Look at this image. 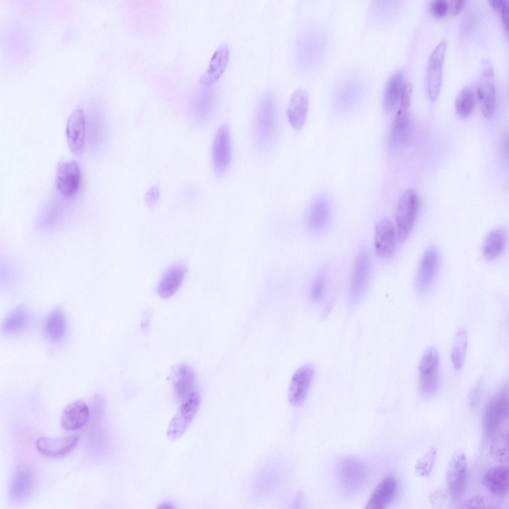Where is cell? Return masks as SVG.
I'll return each mask as SVG.
<instances>
[{
	"label": "cell",
	"instance_id": "obj_1",
	"mask_svg": "<svg viewBox=\"0 0 509 509\" xmlns=\"http://www.w3.org/2000/svg\"><path fill=\"white\" fill-rule=\"evenodd\" d=\"M278 127L276 105L273 94L267 92L257 103L254 121L255 142L260 149H265L273 142Z\"/></svg>",
	"mask_w": 509,
	"mask_h": 509
},
{
	"label": "cell",
	"instance_id": "obj_2",
	"mask_svg": "<svg viewBox=\"0 0 509 509\" xmlns=\"http://www.w3.org/2000/svg\"><path fill=\"white\" fill-rule=\"evenodd\" d=\"M420 207V200L412 189L405 191L400 197L396 211V234L402 243L409 236L414 226Z\"/></svg>",
	"mask_w": 509,
	"mask_h": 509
},
{
	"label": "cell",
	"instance_id": "obj_3",
	"mask_svg": "<svg viewBox=\"0 0 509 509\" xmlns=\"http://www.w3.org/2000/svg\"><path fill=\"white\" fill-rule=\"evenodd\" d=\"M439 354L434 346L427 347L424 352L419 367L420 388L424 395L433 394L439 382Z\"/></svg>",
	"mask_w": 509,
	"mask_h": 509
},
{
	"label": "cell",
	"instance_id": "obj_4",
	"mask_svg": "<svg viewBox=\"0 0 509 509\" xmlns=\"http://www.w3.org/2000/svg\"><path fill=\"white\" fill-rule=\"evenodd\" d=\"M371 259L367 251L361 249L355 258L350 280L349 298L357 302L366 291L371 275Z\"/></svg>",
	"mask_w": 509,
	"mask_h": 509
},
{
	"label": "cell",
	"instance_id": "obj_5",
	"mask_svg": "<svg viewBox=\"0 0 509 509\" xmlns=\"http://www.w3.org/2000/svg\"><path fill=\"white\" fill-rule=\"evenodd\" d=\"M509 413V391L504 387L490 400L485 409L483 427L485 437H490L501 423L508 418Z\"/></svg>",
	"mask_w": 509,
	"mask_h": 509
},
{
	"label": "cell",
	"instance_id": "obj_6",
	"mask_svg": "<svg viewBox=\"0 0 509 509\" xmlns=\"http://www.w3.org/2000/svg\"><path fill=\"white\" fill-rule=\"evenodd\" d=\"M200 403L198 392L180 402L178 411L172 418L168 428L167 434L169 439L175 440L185 433L193 421Z\"/></svg>",
	"mask_w": 509,
	"mask_h": 509
},
{
	"label": "cell",
	"instance_id": "obj_7",
	"mask_svg": "<svg viewBox=\"0 0 509 509\" xmlns=\"http://www.w3.org/2000/svg\"><path fill=\"white\" fill-rule=\"evenodd\" d=\"M477 92L483 116L487 119L492 118L496 100L494 71L492 64L486 60H484L481 65Z\"/></svg>",
	"mask_w": 509,
	"mask_h": 509
},
{
	"label": "cell",
	"instance_id": "obj_8",
	"mask_svg": "<svg viewBox=\"0 0 509 509\" xmlns=\"http://www.w3.org/2000/svg\"><path fill=\"white\" fill-rule=\"evenodd\" d=\"M468 466L466 456L461 450L454 452L447 471L448 489L453 500L457 501L463 495L468 479Z\"/></svg>",
	"mask_w": 509,
	"mask_h": 509
},
{
	"label": "cell",
	"instance_id": "obj_9",
	"mask_svg": "<svg viewBox=\"0 0 509 509\" xmlns=\"http://www.w3.org/2000/svg\"><path fill=\"white\" fill-rule=\"evenodd\" d=\"M214 170L222 176L228 170L231 161V145L230 129L228 125L222 124L215 134L212 148Z\"/></svg>",
	"mask_w": 509,
	"mask_h": 509
},
{
	"label": "cell",
	"instance_id": "obj_10",
	"mask_svg": "<svg viewBox=\"0 0 509 509\" xmlns=\"http://www.w3.org/2000/svg\"><path fill=\"white\" fill-rule=\"evenodd\" d=\"M80 170L74 160L60 162L56 170V186L64 197L71 198L78 193L80 185Z\"/></svg>",
	"mask_w": 509,
	"mask_h": 509
},
{
	"label": "cell",
	"instance_id": "obj_11",
	"mask_svg": "<svg viewBox=\"0 0 509 509\" xmlns=\"http://www.w3.org/2000/svg\"><path fill=\"white\" fill-rule=\"evenodd\" d=\"M446 49V42L440 41L433 50L429 58L427 71V91L432 101L436 100L439 94Z\"/></svg>",
	"mask_w": 509,
	"mask_h": 509
},
{
	"label": "cell",
	"instance_id": "obj_12",
	"mask_svg": "<svg viewBox=\"0 0 509 509\" xmlns=\"http://www.w3.org/2000/svg\"><path fill=\"white\" fill-rule=\"evenodd\" d=\"M66 133L71 152L77 155L82 153L85 138V118L82 107H76L71 113L67 120Z\"/></svg>",
	"mask_w": 509,
	"mask_h": 509
},
{
	"label": "cell",
	"instance_id": "obj_13",
	"mask_svg": "<svg viewBox=\"0 0 509 509\" xmlns=\"http://www.w3.org/2000/svg\"><path fill=\"white\" fill-rule=\"evenodd\" d=\"M314 374V368L310 364L302 366L293 375L289 388L288 399L294 407H298L305 401Z\"/></svg>",
	"mask_w": 509,
	"mask_h": 509
},
{
	"label": "cell",
	"instance_id": "obj_14",
	"mask_svg": "<svg viewBox=\"0 0 509 509\" xmlns=\"http://www.w3.org/2000/svg\"><path fill=\"white\" fill-rule=\"evenodd\" d=\"M396 238V231L389 220L379 221L374 233V246L376 254L382 258H391L395 251Z\"/></svg>",
	"mask_w": 509,
	"mask_h": 509
},
{
	"label": "cell",
	"instance_id": "obj_15",
	"mask_svg": "<svg viewBox=\"0 0 509 509\" xmlns=\"http://www.w3.org/2000/svg\"><path fill=\"white\" fill-rule=\"evenodd\" d=\"M173 388L179 402L198 392L196 375L190 366L186 364H180L174 368Z\"/></svg>",
	"mask_w": 509,
	"mask_h": 509
},
{
	"label": "cell",
	"instance_id": "obj_16",
	"mask_svg": "<svg viewBox=\"0 0 509 509\" xmlns=\"http://www.w3.org/2000/svg\"><path fill=\"white\" fill-rule=\"evenodd\" d=\"M439 265V254L433 246L428 248L423 254L418 266L417 283L424 290L428 288L436 277Z\"/></svg>",
	"mask_w": 509,
	"mask_h": 509
},
{
	"label": "cell",
	"instance_id": "obj_17",
	"mask_svg": "<svg viewBox=\"0 0 509 509\" xmlns=\"http://www.w3.org/2000/svg\"><path fill=\"white\" fill-rule=\"evenodd\" d=\"M79 442V437L71 435L58 438L41 437L36 441L39 452L49 457H60L73 450Z\"/></svg>",
	"mask_w": 509,
	"mask_h": 509
},
{
	"label": "cell",
	"instance_id": "obj_18",
	"mask_svg": "<svg viewBox=\"0 0 509 509\" xmlns=\"http://www.w3.org/2000/svg\"><path fill=\"white\" fill-rule=\"evenodd\" d=\"M309 99L307 92L302 88L296 89L292 93L287 113L291 126L297 130L304 126L307 118Z\"/></svg>",
	"mask_w": 509,
	"mask_h": 509
},
{
	"label": "cell",
	"instance_id": "obj_19",
	"mask_svg": "<svg viewBox=\"0 0 509 509\" xmlns=\"http://www.w3.org/2000/svg\"><path fill=\"white\" fill-rule=\"evenodd\" d=\"M187 272V266L182 263L170 266L159 281L157 288L159 295L165 299L173 296L182 284Z\"/></svg>",
	"mask_w": 509,
	"mask_h": 509
},
{
	"label": "cell",
	"instance_id": "obj_20",
	"mask_svg": "<svg viewBox=\"0 0 509 509\" xmlns=\"http://www.w3.org/2000/svg\"><path fill=\"white\" fill-rule=\"evenodd\" d=\"M89 416L87 404L81 400L75 401L64 410L61 418V426L67 430H77L85 425Z\"/></svg>",
	"mask_w": 509,
	"mask_h": 509
},
{
	"label": "cell",
	"instance_id": "obj_21",
	"mask_svg": "<svg viewBox=\"0 0 509 509\" xmlns=\"http://www.w3.org/2000/svg\"><path fill=\"white\" fill-rule=\"evenodd\" d=\"M34 477L31 470L19 468L14 473L9 485V494L14 501L21 502L27 499L32 492Z\"/></svg>",
	"mask_w": 509,
	"mask_h": 509
},
{
	"label": "cell",
	"instance_id": "obj_22",
	"mask_svg": "<svg viewBox=\"0 0 509 509\" xmlns=\"http://www.w3.org/2000/svg\"><path fill=\"white\" fill-rule=\"evenodd\" d=\"M409 108L400 106L391 128L390 142L393 148L402 147L407 143L411 132Z\"/></svg>",
	"mask_w": 509,
	"mask_h": 509
},
{
	"label": "cell",
	"instance_id": "obj_23",
	"mask_svg": "<svg viewBox=\"0 0 509 509\" xmlns=\"http://www.w3.org/2000/svg\"><path fill=\"white\" fill-rule=\"evenodd\" d=\"M396 490L397 483L395 478L392 476L386 477L376 487L365 509L385 508L393 500Z\"/></svg>",
	"mask_w": 509,
	"mask_h": 509
},
{
	"label": "cell",
	"instance_id": "obj_24",
	"mask_svg": "<svg viewBox=\"0 0 509 509\" xmlns=\"http://www.w3.org/2000/svg\"><path fill=\"white\" fill-rule=\"evenodd\" d=\"M483 484L491 493L496 496H504L509 490V468L499 466L489 469L485 473Z\"/></svg>",
	"mask_w": 509,
	"mask_h": 509
},
{
	"label": "cell",
	"instance_id": "obj_25",
	"mask_svg": "<svg viewBox=\"0 0 509 509\" xmlns=\"http://www.w3.org/2000/svg\"><path fill=\"white\" fill-rule=\"evenodd\" d=\"M330 217V208L328 201L323 197H317L311 204L308 212V227L313 231H321L327 225Z\"/></svg>",
	"mask_w": 509,
	"mask_h": 509
},
{
	"label": "cell",
	"instance_id": "obj_26",
	"mask_svg": "<svg viewBox=\"0 0 509 509\" xmlns=\"http://www.w3.org/2000/svg\"><path fill=\"white\" fill-rule=\"evenodd\" d=\"M404 83V75L401 70L395 72L389 79L383 98V107L385 112L390 111L397 104Z\"/></svg>",
	"mask_w": 509,
	"mask_h": 509
},
{
	"label": "cell",
	"instance_id": "obj_27",
	"mask_svg": "<svg viewBox=\"0 0 509 509\" xmlns=\"http://www.w3.org/2000/svg\"><path fill=\"white\" fill-rule=\"evenodd\" d=\"M229 57V49L226 43H221L213 54L204 81L211 84L217 80L223 73Z\"/></svg>",
	"mask_w": 509,
	"mask_h": 509
},
{
	"label": "cell",
	"instance_id": "obj_28",
	"mask_svg": "<svg viewBox=\"0 0 509 509\" xmlns=\"http://www.w3.org/2000/svg\"><path fill=\"white\" fill-rule=\"evenodd\" d=\"M506 234L501 229L491 231L486 237L483 246V254L487 260L499 257L503 252L506 243Z\"/></svg>",
	"mask_w": 509,
	"mask_h": 509
},
{
	"label": "cell",
	"instance_id": "obj_29",
	"mask_svg": "<svg viewBox=\"0 0 509 509\" xmlns=\"http://www.w3.org/2000/svg\"><path fill=\"white\" fill-rule=\"evenodd\" d=\"M467 346V335L463 328L456 332L451 348V359L454 368L460 370L464 364Z\"/></svg>",
	"mask_w": 509,
	"mask_h": 509
},
{
	"label": "cell",
	"instance_id": "obj_30",
	"mask_svg": "<svg viewBox=\"0 0 509 509\" xmlns=\"http://www.w3.org/2000/svg\"><path fill=\"white\" fill-rule=\"evenodd\" d=\"M66 323L62 312L55 309L47 317L44 327V332L49 339L57 340L62 338L65 331Z\"/></svg>",
	"mask_w": 509,
	"mask_h": 509
},
{
	"label": "cell",
	"instance_id": "obj_31",
	"mask_svg": "<svg viewBox=\"0 0 509 509\" xmlns=\"http://www.w3.org/2000/svg\"><path fill=\"white\" fill-rule=\"evenodd\" d=\"M30 318L27 312L22 307L15 309L5 318L2 329L5 333H16L27 328Z\"/></svg>",
	"mask_w": 509,
	"mask_h": 509
},
{
	"label": "cell",
	"instance_id": "obj_32",
	"mask_svg": "<svg viewBox=\"0 0 509 509\" xmlns=\"http://www.w3.org/2000/svg\"><path fill=\"white\" fill-rule=\"evenodd\" d=\"M490 452L492 457L500 463L508 462V430H500L493 436L490 443Z\"/></svg>",
	"mask_w": 509,
	"mask_h": 509
},
{
	"label": "cell",
	"instance_id": "obj_33",
	"mask_svg": "<svg viewBox=\"0 0 509 509\" xmlns=\"http://www.w3.org/2000/svg\"><path fill=\"white\" fill-rule=\"evenodd\" d=\"M475 103L474 93L471 88L466 86L458 93L455 103V110L461 118H467L472 113Z\"/></svg>",
	"mask_w": 509,
	"mask_h": 509
},
{
	"label": "cell",
	"instance_id": "obj_34",
	"mask_svg": "<svg viewBox=\"0 0 509 509\" xmlns=\"http://www.w3.org/2000/svg\"><path fill=\"white\" fill-rule=\"evenodd\" d=\"M342 477L346 484L350 486L359 483L363 476V468L356 460L349 459L345 461L342 467Z\"/></svg>",
	"mask_w": 509,
	"mask_h": 509
},
{
	"label": "cell",
	"instance_id": "obj_35",
	"mask_svg": "<svg viewBox=\"0 0 509 509\" xmlns=\"http://www.w3.org/2000/svg\"><path fill=\"white\" fill-rule=\"evenodd\" d=\"M436 453V448L430 447L417 462L415 470L417 474L423 477L428 476L432 470Z\"/></svg>",
	"mask_w": 509,
	"mask_h": 509
},
{
	"label": "cell",
	"instance_id": "obj_36",
	"mask_svg": "<svg viewBox=\"0 0 509 509\" xmlns=\"http://www.w3.org/2000/svg\"><path fill=\"white\" fill-rule=\"evenodd\" d=\"M326 290V277L324 272H320L314 279L311 289V297L315 302H320L324 298Z\"/></svg>",
	"mask_w": 509,
	"mask_h": 509
},
{
	"label": "cell",
	"instance_id": "obj_37",
	"mask_svg": "<svg viewBox=\"0 0 509 509\" xmlns=\"http://www.w3.org/2000/svg\"><path fill=\"white\" fill-rule=\"evenodd\" d=\"M483 386L482 381H479L470 393V405L473 410L477 407L483 395Z\"/></svg>",
	"mask_w": 509,
	"mask_h": 509
},
{
	"label": "cell",
	"instance_id": "obj_38",
	"mask_svg": "<svg viewBox=\"0 0 509 509\" xmlns=\"http://www.w3.org/2000/svg\"><path fill=\"white\" fill-rule=\"evenodd\" d=\"M449 5L444 0H436L433 1L430 5L431 13L436 17H442L447 13Z\"/></svg>",
	"mask_w": 509,
	"mask_h": 509
},
{
	"label": "cell",
	"instance_id": "obj_39",
	"mask_svg": "<svg viewBox=\"0 0 509 509\" xmlns=\"http://www.w3.org/2000/svg\"><path fill=\"white\" fill-rule=\"evenodd\" d=\"M412 93V85L410 82H405L400 97V106L408 108L410 106Z\"/></svg>",
	"mask_w": 509,
	"mask_h": 509
},
{
	"label": "cell",
	"instance_id": "obj_40",
	"mask_svg": "<svg viewBox=\"0 0 509 509\" xmlns=\"http://www.w3.org/2000/svg\"><path fill=\"white\" fill-rule=\"evenodd\" d=\"M484 499L480 496H475L466 501L461 506L462 509L485 508Z\"/></svg>",
	"mask_w": 509,
	"mask_h": 509
},
{
	"label": "cell",
	"instance_id": "obj_41",
	"mask_svg": "<svg viewBox=\"0 0 509 509\" xmlns=\"http://www.w3.org/2000/svg\"><path fill=\"white\" fill-rule=\"evenodd\" d=\"M160 197L159 189L154 186L148 191L145 195V201L149 207H153L157 202Z\"/></svg>",
	"mask_w": 509,
	"mask_h": 509
},
{
	"label": "cell",
	"instance_id": "obj_42",
	"mask_svg": "<svg viewBox=\"0 0 509 509\" xmlns=\"http://www.w3.org/2000/svg\"><path fill=\"white\" fill-rule=\"evenodd\" d=\"M503 24L506 32L508 33L509 26V4L508 1L504 0L503 3L499 9Z\"/></svg>",
	"mask_w": 509,
	"mask_h": 509
},
{
	"label": "cell",
	"instance_id": "obj_43",
	"mask_svg": "<svg viewBox=\"0 0 509 509\" xmlns=\"http://www.w3.org/2000/svg\"><path fill=\"white\" fill-rule=\"evenodd\" d=\"M465 1L463 0H452L450 3V11L453 15L457 14L462 8Z\"/></svg>",
	"mask_w": 509,
	"mask_h": 509
},
{
	"label": "cell",
	"instance_id": "obj_44",
	"mask_svg": "<svg viewBox=\"0 0 509 509\" xmlns=\"http://www.w3.org/2000/svg\"><path fill=\"white\" fill-rule=\"evenodd\" d=\"M489 2L493 8L499 10L503 3L504 0H489Z\"/></svg>",
	"mask_w": 509,
	"mask_h": 509
}]
</instances>
